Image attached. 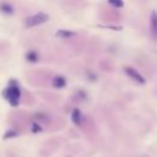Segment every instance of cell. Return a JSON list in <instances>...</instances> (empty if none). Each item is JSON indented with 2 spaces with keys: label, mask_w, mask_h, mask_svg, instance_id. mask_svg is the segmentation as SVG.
Returning <instances> with one entry per match:
<instances>
[{
  "label": "cell",
  "mask_w": 157,
  "mask_h": 157,
  "mask_svg": "<svg viewBox=\"0 0 157 157\" xmlns=\"http://www.w3.org/2000/svg\"><path fill=\"white\" fill-rule=\"evenodd\" d=\"M108 2L110 5H113L114 7H123L124 6V1L123 0H108Z\"/></svg>",
  "instance_id": "8"
},
{
  "label": "cell",
  "mask_w": 157,
  "mask_h": 157,
  "mask_svg": "<svg viewBox=\"0 0 157 157\" xmlns=\"http://www.w3.org/2000/svg\"><path fill=\"white\" fill-rule=\"evenodd\" d=\"M37 130H40V128L37 124H33V131H37Z\"/></svg>",
  "instance_id": "11"
},
{
  "label": "cell",
  "mask_w": 157,
  "mask_h": 157,
  "mask_svg": "<svg viewBox=\"0 0 157 157\" xmlns=\"http://www.w3.org/2000/svg\"><path fill=\"white\" fill-rule=\"evenodd\" d=\"M151 33L155 38H157V12L152 11L151 13Z\"/></svg>",
  "instance_id": "4"
},
{
  "label": "cell",
  "mask_w": 157,
  "mask_h": 157,
  "mask_svg": "<svg viewBox=\"0 0 157 157\" xmlns=\"http://www.w3.org/2000/svg\"><path fill=\"white\" fill-rule=\"evenodd\" d=\"M17 135V132L16 131H9L7 134H5V136H4V139H9V137H13V136H16Z\"/></svg>",
  "instance_id": "10"
},
{
  "label": "cell",
  "mask_w": 157,
  "mask_h": 157,
  "mask_svg": "<svg viewBox=\"0 0 157 157\" xmlns=\"http://www.w3.org/2000/svg\"><path fill=\"white\" fill-rule=\"evenodd\" d=\"M27 59H28L29 61H36V60H37V54H36L34 52H31V53L27 54Z\"/></svg>",
  "instance_id": "9"
},
{
  "label": "cell",
  "mask_w": 157,
  "mask_h": 157,
  "mask_svg": "<svg viewBox=\"0 0 157 157\" xmlns=\"http://www.w3.org/2000/svg\"><path fill=\"white\" fill-rule=\"evenodd\" d=\"M124 71H125V74H126L130 78H132L134 81H136V82H139V83H145V78H144V76H142L140 72H137L134 67L126 66V67L124 69Z\"/></svg>",
  "instance_id": "3"
},
{
  "label": "cell",
  "mask_w": 157,
  "mask_h": 157,
  "mask_svg": "<svg viewBox=\"0 0 157 157\" xmlns=\"http://www.w3.org/2000/svg\"><path fill=\"white\" fill-rule=\"evenodd\" d=\"M56 36L60 37V38H70V37H74L75 36V32H71V31H67V29H60L56 32Z\"/></svg>",
  "instance_id": "6"
},
{
  "label": "cell",
  "mask_w": 157,
  "mask_h": 157,
  "mask_svg": "<svg viewBox=\"0 0 157 157\" xmlns=\"http://www.w3.org/2000/svg\"><path fill=\"white\" fill-rule=\"evenodd\" d=\"M65 85H66L65 77H63V76H55V77H54V80H53V86H54L55 88H63Z\"/></svg>",
  "instance_id": "5"
},
{
  "label": "cell",
  "mask_w": 157,
  "mask_h": 157,
  "mask_svg": "<svg viewBox=\"0 0 157 157\" xmlns=\"http://www.w3.org/2000/svg\"><path fill=\"white\" fill-rule=\"evenodd\" d=\"M4 97L10 101L11 105H17L20 98V90L17 87H9L6 88V91H4Z\"/></svg>",
  "instance_id": "2"
},
{
  "label": "cell",
  "mask_w": 157,
  "mask_h": 157,
  "mask_svg": "<svg viewBox=\"0 0 157 157\" xmlns=\"http://www.w3.org/2000/svg\"><path fill=\"white\" fill-rule=\"evenodd\" d=\"M71 119H72V121H74L76 125H78V124L81 123V120H82L81 112H80L78 109H75V110L72 112V114H71Z\"/></svg>",
  "instance_id": "7"
},
{
  "label": "cell",
  "mask_w": 157,
  "mask_h": 157,
  "mask_svg": "<svg viewBox=\"0 0 157 157\" xmlns=\"http://www.w3.org/2000/svg\"><path fill=\"white\" fill-rule=\"evenodd\" d=\"M48 18H49V16H48L47 13H44V12H38V13H36V15H32V16L27 17L26 21H25V25H26L27 27H34V26H38V25H42V23L47 22Z\"/></svg>",
  "instance_id": "1"
}]
</instances>
